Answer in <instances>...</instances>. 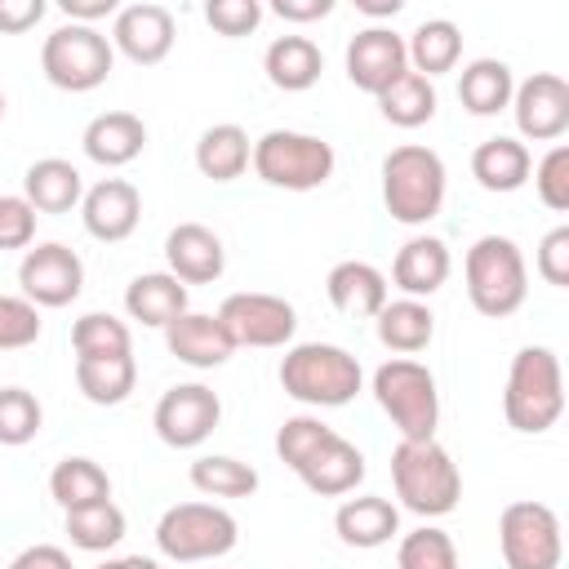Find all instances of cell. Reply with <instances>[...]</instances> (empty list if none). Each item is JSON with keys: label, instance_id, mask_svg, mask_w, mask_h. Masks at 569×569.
I'll list each match as a JSON object with an SVG mask.
<instances>
[{"label": "cell", "instance_id": "obj_2", "mask_svg": "<svg viewBox=\"0 0 569 569\" xmlns=\"http://www.w3.org/2000/svg\"><path fill=\"white\" fill-rule=\"evenodd\" d=\"M360 382H365L360 360L338 342H298L280 360V387L298 405L338 409V405L356 400Z\"/></svg>", "mask_w": 569, "mask_h": 569}, {"label": "cell", "instance_id": "obj_3", "mask_svg": "<svg viewBox=\"0 0 569 569\" xmlns=\"http://www.w3.org/2000/svg\"><path fill=\"white\" fill-rule=\"evenodd\" d=\"M502 413L525 436L556 427V418L565 413V378H560V360L551 347H520L511 356Z\"/></svg>", "mask_w": 569, "mask_h": 569}, {"label": "cell", "instance_id": "obj_37", "mask_svg": "<svg viewBox=\"0 0 569 569\" xmlns=\"http://www.w3.org/2000/svg\"><path fill=\"white\" fill-rule=\"evenodd\" d=\"M67 538L80 551H111L124 538V511L111 498L93 502V507H76V511H67Z\"/></svg>", "mask_w": 569, "mask_h": 569}, {"label": "cell", "instance_id": "obj_15", "mask_svg": "<svg viewBox=\"0 0 569 569\" xmlns=\"http://www.w3.org/2000/svg\"><path fill=\"white\" fill-rule=\"evenodd\" d=\"M409 71L405 58V36H396L391 27H365L347 40V80L365 93H382L387 84H396Z\"/></svg>", "mask_w": 569, "mask_h": 569}, {"label": "cell", "instance_id": "obj_11", "mask_svg": "<svg viewBox=\"0 0 569 569\" xmlns=\"http://www.w3.org/2000/svg\"><path fill=\"white\" fill-rule=\"evenodd\" d=\"M218 418H222V400L204 382H178V387H169L156 400V413H151L156 436L169 449H196V445H204L213 436Z\"/></svg>", "mask_w": 569, "mask_h": 569}, {"label": "cell", "instance_id": "obj_17", "mask_svg": "<svg viewBox=\"0 0 569 569\" xmlns=\"http://www.w3.org/2000/svg\"><path fill=\"white\" fill-rule=\"evenodd\" d=\"M80 218H84V231L93 240H107V244H120L133 236L138 218H142V196L133 182L124 178H102L84 191L80 200Z\"/></svg>", "mask_w": 569, "mask_h": 569}, {"label": "cell", "instance_id": "obj_48", "mask_svg": "<svg viewBox=\"0 0 569 569\" xmlns=\"http://www.w3.org/2000/svg\"><path fill=\"white\" fill-rule=\"evenodd\" d=\"M9 569H71V556L62 547H53V542H36V547L18 551L9 560Z\"/></svg>", "mask_w": 569, "mask_h": 569}, {"label": "cell", "instance_id": "obj_52", "mask_svg": "<svg viewBox=\"0 0 569 569\" xmlns=\"http://www.w3.org/2000/svg\"><path fill=\"white\" fill-rule=\"evenodd\" d=\"M93 569H160L151 556H116V560H102Z\"/></svg>", "mask_w": 569, "mask_h": 569}, {"label": "cell", "instance_id": "obj_39", "mask_svg": "<svg viewBox=\"0 0 569 569\" xmlns=\"http://www.w3.org/2000/svg\"><path fill=\"white\" fill-rule=\"evenodd\" d=\"M396 569H458V547L445 529H413L400 538V551H396Z\"/></svg>", "mask_w": 569, "mask_h": 569}, {"label": "cell", "instance_id": "obj_16", "mask_svg": "<svg viewBox=\"0 0 569 569\" xmlns=\"http://www.w3.org/2000/svg\"><path fill=\"white\" fill-rule=\"evenodd\" d=\"M111 49H120L138 67H156L173 49V13L156 0L124 4L111 22Z\"/></svg>", "mask_w": 569, "mask_h": 569}, {"label": "cell", "instance_id": "obj_38", "mask_svg": "<svg viewBox=\"0 0 569 569\" xmlns=\"http://www.w3.org/2000/svg\"><path fill=\"white\" fill-rule=\"evenodd\" d=\"M71 347H76V356H120V351H133L129 325L116 320L111 311H84L71 325Z\"/></svg>", "mask_w": 569, "mask_h": 569}, {"label": "cell", "instance_id": "obj_12", "mask_svg": "<svg viewBox=\"0 0 569 569\" xmlns=\"http://www.w3.org/2000/svg\"><path fill=\"white\" fill-rule=\"evenodd\" d=\"M18 284H22V298L36 307H67L84 289V262L62 240H44V244L22 253Z\"/></svg>", "mask_w": 569, "mask_h": 569}, {"label": "cell", "instance_id": "obj_4", "mask_svg": "<svg viewBox=\"0 0 569 569\" xmlns=\"http://www.w3.org/2000/svg\"><path fill=\"white\" fill-rule=\"evenodd\" d=\"M462 276H467V298L480 316L502 320L525 307L529 271H525V253L511 236H480L467 249Z\"/></svg>", "mask_w": 569, "mask_h": 569}, {"label": "cell", "instance_id": "obj_26", "mask_svg": "<svg viewBox=\"0 0 569 569\" xmlns=\"http://www.w3.org/2000/svg\"><path fill=\"white\" fill-rule=\"evenodd\" d=\"M533 173V156L520 138H485L476 151H471V178L485 187V191H520Z\"/></svg>", "mask_w": 569, "mask_h": 569}, {"label": "cell", "instance_id": "obj_19", "mask_svg": "<svg viewBox=\"0 0 569 569\" xmlns=\"http://www.w3.org/2000/svg\"><path fill=\"white\" fill-rule=\"evenodd\" d=\"M164 347H169L182 365H191V369H218V365H227L231 351H236L231 333H227L222 320L209 316V311H182L178 320H169V325H164Z\"/></svg>", "mask_w": 569, "mask_h": 569}, {"label": "cell", "instance_id": "obj_8", "mask_svg": "<svg viewBox=\"0 0 569 569\" xmlns=\"http://www.w3.org/2000/svg\"><path fill=\"white\" fill-rule=\"evenodd\" d=\"M111 62H116L111 40L98 27H84V22H62L40 44V71H44V80L53 89H67V93L98 89L111 76Z\"/></svg>", "mask_w": 569, "mask_h": 569}, {"label": "cell", "instance_id": "obj_28", "mask_svg": "<svg viewBox=\"0 0 569 569\" xmlns=\"http://www.w3.org/2000/svg\"><path fill=\"white\" fill-rule=\"evenodd\" d=\"M124 311L151 329H164L169 320H178L187 311V284L169 271H147V276H133L129 289H124Z\"/></svg>", "mask_w": 569, "mask_h": 569}, {"label": "cell", "instance_id": "obj_27", "mask_svg": "<svg viewBox=\"0 0 569 569\" xmlns=\"http://www.w3.org/2000/svg\"><path fill=\"white\" fill-rule=\"evenodd\" d=\"M325 293L342 316H378L387 307V276L373 262H338L325 276Z\"/></svg>", "mask_w": 569, "mask_h": 569}, {"label": "cell", "instance_id": "obj_46", "mask_svg": "<svg viewBox=\"0 0 569 569\" xmlns=\"http://www.w3.org/2000/svg\"><path fill=\"white\" fill-rule=\"evenodd\" d=\"M533 267H538V276H542L547 284H556V289L569 284V227H556V231L542 236Z\"/></svg>", "mask_w": 569, "mask_h": 569}, {"label": "cell", "instance_id": "obj_31", "mask_svg": "<svg viewBox=\"0 0 569 569\" xmlns=\"http://www.w3.org/2000/svg\"><path fill=\"white\" fill-rule=\"evenodd\" d=\"M511 93H516V80H511V67L502 58H476L462 67V80H458V98L471 116H498L511 107Z\"/></svg>", "mask_w": 569, "mask_h": 569}, {"label": "cell", "instance_id": "obj_53", "mask_svg": "<svg viewBox=\"0 0 569 569\" xmlns=\"http://www.w3.org/2000/svg\"><path fill=\"white\" fill-rule=\"evenodd\" d=\"M0 120H4V93H0Z\"/></svg>", "mask_w": 569, "mask_h": 569}, {"label": "cell", "instance_id": "obj_7", "mask_svg": "<svg viewBox=\"0 0 569 569\" xmlns=\"http://www.w3.org/2000/svg\"><path fill=\"white\" fill-rule=\"evenodd\" d=\"M333 147L316 133H298V129H271L253 142V173L267 187L280 191H316L333 178Z\"/></svg>", "mask_w": 569, "mask_h": 569}, {"label": "cell", "instance_id": "obj_45", "mask_svg": "<svg viewBox=\"0 0 569 569\" xmlns=\"http://www.w3.org/2000/svg\"><path fill=\"white\" fill-rule=\"evenodd\" d=\"M36 240V209L27 196H0V249H27Z\"/></svg>", "mask_w": 569, "mask_h": 569}, {"label": "cell", "instance_id": "obj_14", "mask_svg": "<svg viewBox=\"0 0 569 569\" xmlns=\"http://www.w3.org/2000/svg\"><path fill=\"white\" fill-rule=\"evenodd\" d=\"M511 116L520 138L529 142H556L569 129V84L556 71H533L511 93Z\"/></svg>", "mask_w": 569, "mask_h": 569}, {"label": "cell", "instance_id": "obj_9", "mask_svg": "<svg viewBox=\"0 0 569 569\" xmlns=\"http://www.w3.org/2000/svg\"><path fill=\"white\" fill-rule=\"evenodd\" d=\"M240 525L231 511L213 507V502H178L160 516L156 525V547L160 556L178 560V565H196V560H218L236 547Z\"/></svg>", "mask_w": 569, "mask_h": 569}, {"label": "cell", "instance_id": "obj_42", "mask_svg": "<svg viewBox=\"0 0 569 569\" xmlns=\"http://www.w3.org/2000/svg\"><path fill=\"white\" fill-rule=\"evenodd\" d=\"M40 338V307L13 293H0V351H22Z\"/></svg>", "mask_w": 569, "mask_h": 569}, {"label": "cell", "instance_id": "obj_30", "mask_svg": "<svg viewBox=\"0 0 569 569\" xmlns=\"http://www.w3.org/2000/svg\"><path fill=\"white\" fill-rule=\"evenodd\" d=\"M373 320H378V342L400 356H413L436 338V316L418 298H396V302L387 298V307Z\"/></svg>", "mask_w": 569, "mask_h": 569}, {"label": "cell", "instance_id": "obj_33", "mask_svg": "<svg viewBox=\"0 0 569 569\" xmlns=\"http://www.w3.org/2000/svg\"><path fill=\"white\" fill-rule=\"evenodd\" d=\"M249 156H253V147H249V133L240 124H213L196 142V169L213 182L240 178L249 169Z\"/></svg>", "mask_w": 569, "mask_h": 569}, {"label": "cell", "instance_id": "obj_10", "mask_svg": "<svg viewBox=\"0 0 569 569\" xmlns=\"http://www.w3.org/2000/svg\"><path fill=\"white\" fill-rule=\"evenodd\" d=\"M498 547L507 569H560L565 542H560L556 511L533 498L507 502L498 516Z\"/></svg>", "mask_w": 569, "mask_h": 569}, {"label": "cell", "instance_id": "obj_24", "mask_svg": "<svg viewBox=\"0 0 569 569\" xmlns=\"http://www.w3.org/2000/svg\"><path fill=\"white\" fill-rule=\"evenodd\" d=\"M22 196L31 200L36 213H71L84 200V178L71 160L44 156L22 173Z\"/></svg>", "mask_w": 569, "mask_h": 569}, {"label": "cell", "instance_id": "obj_36", "mask_svg": "<svg viewBox=\"0 0 569 569\" xmlns=\"http://www.w3.org/2000/svg\"><path fill=\"white\" fill-rule=\"evenodd\" d=\"M191 485L209 498H249L258 489V471L231 453H204L191 462Z\"/></svg>", "mask_w": 569, "mask_h": 569}, {"label": "cell", "instance_id": "obj_29", "mask_svg": "<svg viewBox=\"0 0 569 569\" xmlns=\"http://www.w3.org/2000/svg\"><path fill=\"white\" fill-rule=\"evenodd\" d=\"M138 382V365H133V351H120V356H76V387L89 405H120L129 400Z\"/></svg>", "mask_w": 569, "mask_h": 569}, {"label": "cell", "instance_id": "obj_50", "mask_svg": "<svg viewBox=\"0 0 569 569\" xmlns=\"http://www.w3.org/2000/svg\"><path fill=\"white\" fill-rule=\"evenodd\" d=\"M62 13H67L71 22H84V27H93L98 18H111V13H120V4H116V0H62Z\"/></svg>", "mask_w": 569, "mask_h": 569}, {"label": "cell", "instance_id": "obj_23", "mask_svg": "<svg viewBox=\"0 0 569 569\" xmlns=\"http://www.w3.org/2000/svg\"><path fill=\"white\" fill-rule=\"evenodd\" d=\"M333 529L347 547H360V551H373L382 542H391L400 533V511L396 502L378 498V493H365V498H347L338 511H333Z\"/></svg>", "mask_w": 569, "mask_h": 569}, {"label": "cell", "instance_id": "obj_32", "mask_svg": "<svg viewBox=\"0 0 569 569\" xmlns=\"http://www.w3.org/2000/svg\"><path fill=\"white\" fill-rule=\"evenodd\" d=\"M405 58H409V67H413L418 76H427V80L453 71L458 58H462V31H458V22H449V18H427V22L405 40Z\"/></svg>", "mask_w": 569, "mask_h": 569}, {"label": "cell", "instance_id": "obj_5", "mask_svg": "<svg viewBox=\"0 0 569 569\" xmlns=\"http://www.w3.org/2000/svg\"><path fill=\"white\" fill-rule=\"evenodd\" d=\"M382 204L396 222L422 227L445 204V160L431 147L405 142L382 160Z\"/></svg>", "mask_w": 569, "mask_h": 569}, {"label": "cell", "instance_id": "obj_49", "mask_svg": "<svg viewBox=\"0 0 569 569\" xmlns=\"http://www.w3.org/2000/svg\"><path fill=\"white\" fill-rule=\"evenodd\" d=\"M271 9L284 22H316V18H329L333 13V0H276Z\"/></svg>", "mask_w": 569, "mask_h": 569}, {"label": "cell", "instance_id": "obj_22", "mask_svg": "<svg viewBox=\"0 0 569 569\" xmlns=\"http://www.w3.org/2000/svg\"><path fill=\"white\" fill-rule=\"evenodd\" d=\"M391 280L405 298H431L445 280H449V249L440 236H413L396 249V262H391Z\"/></svg>", "mask_w": 569, "mask_h": 569}, {"label": "cell", "instance_id": "obj_41", "mask_svg": "<svg viewBox=\"0 0 569 569\" xmlns=\"http://www.w3.org/2000/svg\"><path fill=\"white\" fill-rule=\"evenodd\" d=\"M329 436H333L329 422H320V418H311V413H293V418H284L280 431H276V453H280V462H284L289 471H298Z\"/></svg>", "mask_w": 569, "mask_h": 569}, {"label": "cell", "instance_id": "obj_34", "mask_svg": "<svg viewBox=\"0 0 569 569\" xmlns=\"http://www.w3.org/2000/svg\"><path fill=\"white\" fill-rule=\"evenodd\" d=\"M49 493L62 511H76V507H93V502H107L111 498V476L93 462V458H62L53 471H49Z\"/></svg>", "mask_w": 569, "mask_h": 569}, {"label": "cell", "instance_id": "obj_40", "mask_svg": "<svg viewBox=\"0 0 569 569\" xmlns=\"http://www.w3.org/2000/svg\"><path fill=\"white\" fill-rule=\"evenodd\" d=\"M40 422H44V409L27 387H0V445L18 449L36 440Z\"/></svg>", "mask_w": 569, "mask_h": 569}, {"label": "cell", "instance_id": "obj_20", "mask_svg": "<svg viewBox=\"0 0 569 569\" xmlns=\"http://www.w3.org/2000/svg\"><path fill=\"white\" fill-rule=\"evenodd\" d=\"M84 156L102 169H120L129 160L142 156L147 147V124L133 116V111H102L84 124V138H80Z\"/></svg>", "mask_w": 569, "mask_h": 569}, {"label": "cell", "instance_id": "obj_1", "mask_svg": "<svg viewBox=\"0 0 569 569\" xmlns=\"http://www.w3.org/2000/svg\"><path fill=\"white\" fill-rule=\"evenodd\" d=\"M391 480H396V498L422 520L449 516L462 498L458 462L440 440H400L391 449Z\"/></svg>", "mask_w": 569, "mask_h": 569}, {"label": "cell", "instance_id": "obj_47", "mask_svg": "<svg viewBox=\"0 0 569 569\" xmlns=\"http://www.w3.org/2000/svg\"><path fill=\"white\" fill-rule=\"evenodd\" d=\"M40 18H44V0H0V31L4 36L31 31Z\"/></svg>", "mask_w": 569, "mask_h": 569}, {"label": "cell", "instance_id": "obj_35", "mask_svg": "<svg viewBox=\"0 0 569 569\" xmlns=\"http://www.w3.org/2000/svg\"><path fill=\"white\" fill-rule=\"evenodd\" d=\"M378 111L382 120H391L396 129H418L436 116V84L418 71H405L396 84H387L378 93Z\"/></svg>", "mask_w": 569, "mask_h": 569}, {"label": "cell", "instance_id": "obj_21", "mask_svg": "<svg viewBox=\"0 0 569 569\" xmlns=\"http://www.w3.org/2000/svg\"><path fill=\"white\" fill-rule=\"evenodd\" d=\"M298 480L311 489V493H320V498H342V493H351L360 480H365V453L351 445V440H342L338 431L298 467Z\"/></svg>", "mask_w": 569, "mask_h": 569}, {"label": "cell", "instance_id": "obj_44", "mask_svg": "<svg viewBox=\"0 0 569 569\" xmlns=\"http://www.w3.org/2000/svg\"><path fill=\"white\" fill-rule=\"evenodd\" d=\"M204 22L218 36H249L262 22V4L258 0H209L204 4Z\"/></svg>", "mask_w": 569, "mask_h": 569}, {"label": "cell", "instance_id": "obj_25", "mask_svg": "<svg viewBox=\"0 0 569 569\" xmlns=\"http://www.w3.org/2000/svg\"><path fill=\"white\" fill-rule=\"evenodd\" d=\"M262 71H267V80H271L276 89L302 93V89H311V84L320 80L325 53H320V44L307 40V36H276V40L267 44V53H262Z\"/></svg>", "mask_w": 569, "mask_h": 569}, {"label": "cell", "instance_id": "obj_51", "mask_svg": "<svg viewBox=\"0 0 569 569\" xmlns=\"http://www.w3.org/2000/svg\"><path fill=\"white\" fill-rule=\"evenodd\" d=\"M356 9L369 18H396L405 9V0H356Z\"/></svg>", "mask_w": 569, "mask_h": 569}, {"label": "cell", "instance_id": "obj_6", "mask_svg": "<svg viewBox=\"0 0 569 569\" xmlns=\"http://www.w3.org/2000/svg\"><path fill=\"white\" fill-rule=\"evenodd\" d=\"M373 400L396 422L400 440H436L440 427V391L427 365L396 356L373 369Z\"/></svg>", "mask_w": 569, "mask_h": 569}, {"label": "cell", "instance_id": "obj_43", "mask_svg": "<svg viewBox=\"0 0 569 569\" xmlns=\"http://www.w3.org/2000/svg\"><path fill=\"white\" fill-rule=\"evenodd\" d=\"M533 187H538V200H542L547 209H556V213L569 209V147H565V142H556V147L538 160Z\"/></svg>", "mask_w": 569, "mask_h": 569}, {"label": "cell", "instance_id": "obj_13", "mask_svg": "<svg viewBox=\"0 0 569 569\" xmlns=\"http://www.w3.org/2000/svg\"><path fill=\"white\" fill-rule=\"evenodd\" d=\"M218 320L236 347H284L298 329L293 302L276 293H231L218 307Z\"/></svg>", "mask_w": 569, "mask_h": 569}, {"label": "cell", "instance_id": "obj_18", "mask_svg": "<svg viewBox=\"0 0 569 569\" xmlns=\"http://www.w3.org/2000/svg\"><path fill=\"white\" fill-rule=\"evenodd\" d=\"M164 258L169 276H178L182 284H213L227 267V249L204 222H178L164 236Z\"/></svg>", "mask_w": 569, "mask_h": 569}]
</instances>
